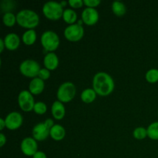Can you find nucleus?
I'll use <instances>...</instances> for the list:
<instances>
[{"label":"nucleus","mask_w":158,"mask_h":158,"mask_svg":"<svg viewBox=\"0 0 158 158\" xmlns=\"http://www.w3.org/2000/svg\"><path fill=\"white\" fill-rule=\"evenodd\" d=\"M93 89L101 97L110 95L114 89V80L106 73H97L93 79Z\"/></svg>","instance_id":"obj_1"},{"label":"nucleus","mask_w":158,"mask_h":158,"mask_svg":"<svg viewBox=\"0 0 158 158\" xmlns=\"http://www.w3.org/2000/svg\"><path fill=\"white\" fill-rule=\"evenodd\" d=\"M16 23L26 29H33L40 23V18L36 12L29 9L21 10L16 15Z\"/></svg>","instance_id":"obj_2"},{"label":"nucleus","mask_w":158,"mask_h":158,"mask_svg":"<svg viewBox=\"0 0 158 158\" xmlns=\"http://www.w3.org/2000/svg\"><path fill=\"white\" fill-rule=\"evenodd\" d=\"M63 6L56 2H48L43 7V12L45 16L50 20H58L63 15Z\"/></svg>","instance_id":"obj_3"},{"label":"nucleus","mask_w":158,"mask_h":158,"mask_svg":"<svg viewBox=\"0 0 158 158\" xmlns=\"http://www.w3.org/2000/svg\"><path fill=\"white\" fill-rule=\"evenodd\" d=\"M41 43L46 51L53 52L60 45V38L53 31H46L41 36Z\"/></svg>","instance_id":"obj_4"},{"label":"nucleus","mask_w":158,"mask_h":158,"mask_svg":"<svg viewBox=\"0 0 158 158\" xmlns=\"http://www.w3.org/2000/svg\"><path fill=\"white\" fill-rule=\"evenodd\" d=\"M76 95V87L73 83L66 82L59 87L57 98L61 103H68L74 98Z\"/></svg>","instance_id":"obj_5"},{"label":"nucleus","mask_w":158,"mask_h":158,"mask_svg":"<svg viewBox=\"0 0 158 158\" xmlns=\"http://www.w3.org/2000/svg\"><path fill=\"white\" fill-rule=\"evenodd\" d=\"M40 69V64L32 60H25L19 66V70L23 76L33 79L39 75Z\"/></svg>","instance_id":"obj_6"},{"label":"nucleus","mask_w":158,"mask_h":158,"mask_svg":"<svg viewBox=\"0 0 158 158\" xmlns=\"http://www.w3.org/2000/svg\"><path fill=\"white\" fill-rule=\"evenodd\" d=\"M84 35V29L82 26L77 24L69 25L65 29L64 35L66 40L71 42H77L81 40Z\"/></svg>","instance_id":"obj_7"},{"label":"nucleus","mask_w":158,"mask_h":158,"mask_svg":"<svg viewBox=\"0 0 158 158\" xmlns=\"http://www.w3.org/2000/svg\"><path fill=\"white\" fill-rule=\"evenodd\" d=\"M18 102L20 108L25 112H29L33 110L35 106L32 94L28 90H23L19 93L18 97Z\"/></svg>","instance_id":"obj_8"},{"label":"nucleus","mask_w":158,"mask_h":158,"mask_svg":"<svg viewBox=\"0 0 158 158\" xmlns=\"http://www.w3.org/2000/svg\"><path fill=\"white\" fill-rule=\"evenodd\" d=\"M6 127L9 130L15 131L19 128L23 124V118L21 114L18 112H12L6 117Z\"/></svg>","instance_id":"obj_9"},{"label":"nucleus","mask_w":158,"mask_h":158,"mask_svg":"<svg viewBox=\"0 0 158 158\" xmlns=\"http://www.w3.org/2000/svg\"><path fill=\"white\" fill-rule=\"evenodd\" d=\"M38 144L36 140L32 137H26L22 141L21 150L22 152L26 156H32L37 152Z\"/></svg>","instance_id":"obj_10"},{"label":"nucleus","mask_w":158,"mask_h":158,"mask_svg":"<svg viewBox=\"0 0 158 158\" xmlns=\"http://www.w3.org/2000/svg\"><path fill=\"white\" fill-rule=\"evenodd\" d=\"M82 20L87 26H94L99 20L98 12L94 8H86L82 12Z\"/></svg>","instance_id":"obj_11"},{"label":"nucleus","mask_w":158,"mask_h":158,"mask_svg":"<svg viewBox=\"0 0 158 158\" xmlns=\"http://www.w3.org/2000/svg\"><path fill=\"white\" fill-rule=\"evenodd\" d=\"M49 134H50V129H49L44 123H38L34 127L32 130L33 138L38 141L46 140L49 137Z\"/></svg>","instance_id":"obj_12"},{"label":"nucleus","mask_w":158,"mask_h":158,"mask_svg":"<svg viewBox=\"0 0 158 158\" xmlns=\"http://www.w3.org/2000/svg\"><path fill=\"white\" fill-rule=\"evenodd\" d=\"M6 48L9 50H15L20 44L19 37L15 33H9L5 37L4 40Z\"/></svg>","instance_id":"obj_13"},{"label":"nucleus","mask_w":158,"mask_h":158,"mask_svg":"<svg viewBox=\"0 0 158 158\" xmlns=\"http://www.w3.org/2000/svg\"><path fill=\"white\" fill-rule=\"evenodd\" d=\"M43 63L46 69L50 70H54L57 68L59 65V59L54 52H49L44 57Z\"/></svg>","instance_id":"obj_14"},{"label":"nucleus","mask_w":158,"mask_h":158,"mask_svg":"<svg viewBox=\"0 0 158 158\" xmlns=\"http://www.w3.org/2000/svg\"><path fill=\"white\" fill-rule=\"evenodd\" d=\"M44 81L39 77H35V78L32 79V80H31L30 83H29V92L34 95H38L43 92L44 89Z\"/></svg>","instance_id":"obj_15"},{"label":"nucleus","mask_w":158,"mask_h":158,"mask_svg":"<svg viewBox=\"0 0 158 158\" xmlns=\"http://www.w3.org/2000/svg\"><path fill=\"white\" fill-rule=\"evenodd\" d=\"M52 114L56 120H62L64 117L66 110H65L64 106L63 103L60 101H55L52 105Z\"/></svg>","instance_id":"obj_16"},{"label":"nucleus","mask_w":158,"mask_h":158,"mask_svg":"<svg viewBox=\"0 0 158 158\" xmlns=\"http://www.w3.org/2000/svg\"><path fill=\"white\" fill-rule=\"evenodd\" d=\"M49 135H50V137L53 140H56V141H60V140H63L65 137L66 131H65L64 127H62L61 125L55 124L50 129V134H49Z\"/></svg>","instance_id":"obj_17"},{"label":"nucleus","mask_w":158,"mask_h":158,"mask_svg":"<svg viewBox=\"0 0 158 158\" xmlns=\"http://www.w3.org/2000/svg\"><path fill=\"white\" fill-rule=\"evenodd\" d=\"M23 42L27 46H31L34 44L36 40V32L34 29H29L23 33Z\"/></svg>","instance_id":"obj_18"},{"label":"nucleus","mask_w":158,"mask_h":158,"mask_svg":"<svg viewBox=\"0 0 158 158\" xmlns=\"http://www.w3.org/2000/svg\"><path fill=\"white\" fill-rule=\"evenodd\" d=\"M97 98V93L94 89H86L82 92L81 100L86 103H90Z\"/></svg>","instance_id":"obj_19"},{"label":"nucleus","mask_w":158,"mask_h":158,"mask_svg":"<svg viewBox=\"0 0 158 158\" xmlns=\"http://www.w3.org/2000/svg\"><path fill=\"white\" fill-rule=\"evenodd\" d=\"M63 20L66 22L67 24L73 25L75 24V22L77 19V14L74 10L71 9H65L63 12Z\"/></svg>","instance_id":"obj_20"},{"label":"nucleus","mask_w":158,"mask_h":158,"mask_svg":"<svg viewBox=\"0 0 158 158\" xmlns=\"http://www.w3.org/2000/svg\"><path fill=\"white\" fill-rule=\"evenodd\" d=\"M113 12L117 16H122L126 13V6L123 2L119 1H115L112 4Z\"/></svg>","instance_id":"obj_21"},{"label":"nucleus","mask_w":158,"mask_h":158,"mask_svg":"<svg viewBox=\"0 0 158 158\" xmlns=\"http://www.w3.org/2000/svg\"><path fill=\"white\" fill-rule=\"evenodd\" d=\"M148 136L151 140H158V122L151 123L148 129Z\"/></svg>","instance_id":"obj_22"},{"label":"nucleus","mask_w":158,"mask_h":158,"mask_svg":"<svg viewBox=\"0 0 158 158\" xmlns=\"http://www.w3.org/2000/svg\"><path fill=\"white\" fill-rule=\"evenodd\" d=\"M3 23L8 27H12L16 23V16L12 12H7L3 15Z\"/></svg>","instance_id":"obj_23"},{"label":"nucleus","mask_w":158,"mask_h":158,"mask_svg":"<svg viewBox=\"0 0 158 158\" xmlns=\"http://www.w3.org/2000/svg\"><path fill=\"white\" fill-rule=\"evenodd\" d=\"M146 80L148 83H155L158 82V69H151L147 72Z\"/></svg>","instance_id":"obj_24"},{"label":"nucleus","mask_w":158,"mask_h":158,"mask_svg":"<svg viewBox=\"0 0 158 158\" xmlns=\"http://www.w3.org/2000/svg\"><path fill=\"white\" fill-rule=\"evenodd\" d=\"M15 6V2L14 1L10 0H4L1 2V9L2 11L5 12V13L10 12L12 9H14Z\"/></svg>","instance_id":"obj_25"},{"label":"nucleus","mask_w":158,"mask_h":158,"mask_svg":"<svg viewBox=\"0 0 158 158\" xmlns=\"http://www.w3.org/2000/svg\"><path fill=\"white\" fill-rule=\"evenodd\" d=\"M134 138L137 140H143L148 137V130L144 127H137L134 131Z\"/></svg>","instance_id":"obj_26"},{"label":"nucleus","mask_w":158,"mask_h":158,"mask_svg":"<svg viewBox=\"0 0 158 158\" xmlns=\"http://www.w3.org/2000/svg\"><path fill=\"white\" fill-rule=\"evenodd\" d=\"M33 110L35 111V114L42 115V114H44L46 112V110H47V106L43 102H37V103H35Z\"/></svg>","instance_id":"obj_27"},{"label":"nucleus","mask_w":158,"mask_h":158,"mask_svg":"<svg viewBox=\"0 0 158 158\" xmlns=\"http://www.w3.org/2000/svg\"><path fill=\"white\" fill-rule=\"evenodd\" d=\"M49 77H50V72H49V69H46V68H43V69H40L38 75L39 78H40L41 80H43L44 81V80H48L49 78Z\"/></svg>","instance_id":"obj_28"},{"label":"nucleus","mask_w":158,"mask_h":158,"mask_svg":"<svg viewBox=\"0 0 158 158\" xmlns=\"http://www.w3.org/2000/svg\"><path fill=\"white\" fill-rule=\"evenodd\" d=\"M85 6H87V8H95L100 4V0H84L83 1Z\"/></svg>","instance_id":"obj_29"},{"label":"nucleus","mask_w":158,"mask_h":158,"mask_svg":"<svg viewBox=\"0 0 158 158\" xmlns=\"http://www.w3.org/2000/svg\"><path fill=\"white\" fill-rule=\"evenodd\" d=\"M68 3L71 7L74 8V9H78V8L82 7L83 5L84 4L83 1H82V0H69Z\"/></svg>","instance_id":"obj_30"},{"label":"nucleus","mask_w":158,"mask_h":158,"mask_svg":"<svg viewBox=\"0 0 158 158\" xmlns=\"http://www.w3.org/2000/svg\"><path fill=\"white\" fill-rule=\"evenodd\" d=\"M33 158H47L45 153L42 152V151H37L35 154L33 155Z\"/></svg>","instance_id":"obj_31"},{"label":"nucleus","mask_w":158,"mask_h":158,"mask_svg":"<svg viewBox=\"0 0 158 158\" xmlns=\"http://www.w3.org/2000/svg\"><path fill=\"white\" fill-rule=\"evenodd\" d=\"M44 123L46 125V127H47L49 129H51V128H52V127L55 125V124H54L53 120H52V119H47V120H46V121L44 122Z\"/></svg>","instance_id":"obj_32"},{"label":"nucleus","mask_w":158,"mask_h":158,"mask_svg":"<svg viewBox=\"0 0 158 158\" xmlns=\"http://www.w3.org/2000/svg\"><path fill=\"white\" fill-rule=\"evenodd\" d=\"M6 143V137H5V135L2 134V133H1V134H0V146L3 147Z\"/></svg>","instance_id":"obj_33"},{"label":"nucleus","mask_w":158,"mask_h":158,"mask_svg":"<svg viewBox=\"0 0 158 158\" xmlns=\"http://www.w3.org/2000/svg\"><path fill=\"white\" fill-rule=\"evenodd\" d=\"M6 47L5 46V43H4V40H0V52H2L3 50H4V48Z\"/></svg>","instance_id":"obj_34"},{"label":"nucleus","mask_w":158,"mask_h":158,"mask_svg":"<svg viewBox=\"0 0 158 158\" xmlns=\"http://www.w3.org/2000/svg\"><path fill=\"white\" fill-rule=\"evenodd\" d=\"M5 127H6V121L2 118H1L0 119V130L2 131Z\"/></svg>","instance_id":"obj_35"},{"label":"nucleus","mask_w":158,"mask_h":158,"mask_svg":"<svg viewBox=\"0 0 158 158\" xmlns=\"http://www.w3.org/2000/svg\"><path fill=\"white\" fill-rule=\"evenodd\" d=\"M66 3H67V2H66L63 1V2H62L60 3V4H61V6H63H63H66Z\"/></svg>","instance_id":"obj_36"},{"label":"nucleus","mask_w":158,"mask_h":158,"mask_svg":"<svg viewBox=\"0 0 158 158\" xmlns=\"http://www.w3.org/2000/svg\"><path fill=\"white\" fill-rule=\"evenodd\" d=\"M157 115H158V112H157Z\"/></svg>","instance_id":"obj_37"}]
</instances>
